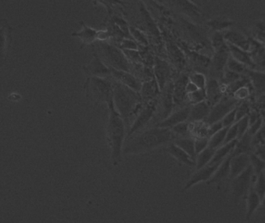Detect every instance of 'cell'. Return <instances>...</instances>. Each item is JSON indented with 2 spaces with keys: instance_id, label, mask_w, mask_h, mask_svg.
Masks as SVG:
<instances>
[{
  "instance_id": "cell-1",
  "label": "cell",
  "mask_w": 265,
  "mask_h": 223,
  "mask_svg": "<svg viewBox=\"0 0 265 223\" xmlns=\"http://www.w3.org/2000/svg\"><path fill=\"white\" fill-rule=\"evenodd\" d=\"M176 138L170 129L154 127L142 132L124 145L123 155H137L158 149L171 144Z\"/></svg>"
},
{
  "instance_id": "cell-2",
  "label": "cell",
  "mask_w": 265,
  "mask_h": 223,
  "mask_svg": "<svg viewBox=\"0 0 265 223\" xmlns=\"http://www.w3.org/2000/svg\"><path fill=\"white\" fill-rule=\"evenodd\" d=\"M113 102L115 109L122 117L126 126L130 127L145 104L140 92H135L115 81H113Z\"/></svg>"
},
{
  "instance_id": "cell-3",
  "label": "cell",
  "mask_w": 265,
  "mask_h": 223,
  "mask_svg": "<svg viewBox=\"0 0 265 223\" xmlns=\"http://www.w3.org/2000/svg\"><path fill=\"white\" fill-rule=\"evenodd\" d=\"M109 117L106 126V138L111 151L113 166H118L122 161L123 149L127 137V126L122 117L115 109L113 102L108 105Z\"/></svg>"
},
{
  "instance_id": "cell-4",
  "label": "cell",
  "mask_w": 265,
  "mask_h": 223,
  "mask_svg": "<svg viewBox=\"0 0 265 223\" xmlns=\"http://www.w3.org/2000/svg\"><path fill=\"white\" fill-rule=\"evenodd\" d=\"M83 90L87 99L95 104L106 103L108 106L113 102V81L112 78L87 77L83 85Z\"/></svg>"
},
{
  "instance_id": "cell-5",
  "label": "cell",
  "mask_w": 265,
  "mask_h": 223,
  "mask_svg": "<svg viewBox=\"0 0 265 223\" xmlns=\"http://www.w3.org/2000/svg\"><path fill=\"white\" fill-rule=\"evenodd\" d=\"M93 47L94 51L109 69L128 72L131 71L129 60L119 47L107 42H99L96 47Z\"/></svg>"
},
{
  "instance_id": "cell-6",
  "label": "cell",
  "mask_w": 265,
  "mask_h": 223,
  "mask_svg": "<svg viewBox=\"0 0 265 223\" xmlns=\"http://www.w3.org/2000/svg\"><path fill=\"white\" fill-rule=\"evenodd\" d=\"M255 173L251 165L247 169L242 172L240 175L232 179L231 187L234 202L236 205L239 201L243 198H246L247 194L252 187L253 178L255 177Z\"/></svg>"
},
{
  "instance_id": "cell-7",
  "label": "cell",
  "mask_w": 265,
  "mask_h": 223,
  "mask_svg": "<svg viewBox=\"0 0 265 223\" xmlns=\"http://www.w3.org/2000/svg\"><path fill=\"white\" fill-rule=\"evenodd\" d=\"M158 103V99H155L152 101L148 102L144 104L143 109L138 113L136 119L132 122L129 130H128L126 139L131 138L134 133L143 130V128L148 124L156 112Z\"/></svg>"
},
{
  "instance_id": "cell-8",
  "label": "cell",
  "mask_w": 265,
  "mask_h": 223,
  "mask_svg": "<svg viewBox=\"0 0 265 223\" xmlns=\"http://www.w3.org/2000/svg\"><path fill=\"white\" fill-rule=\"evenodd\" d=\"M238 100L235 98H227V99H221V101L214 105L211 107L210 114H209L207 119H206V124L210 126L214 122L221 121L226 116L229 112L232 111L233 109L237 107Z\"/></svg>"
},
{
  "instance_id": "cell-9",
  "label": "cell",
  "mask_w": 265,
  "mask_h": 223,
  "mask_svg": "<svg viewBox=\"0 0 265 223\" xmlns=\"http://www.w3.org/2000/svg\"><path fill=\"white\" fill-rule=\"evenodd\" d=\"M83 69L88 77L111 78V69H109L94 51L93 58L89 63L83 67Z\"/></svg>"
},
{
  "instance_id": "cell-10",
  "label": "cell",
  "mask_w": 265,
  "mask_h": 223,
  "mask_svg": "<svg viewBox=\"0 0 265 223\" xmlns=\"http://www.w3.org/2000/svg\"><path fill=\"white\" fill-rule=\"evenodd\" d=\"M171 70L170 65L165 60L160 58H155L154 60V75L158 83L160 91L163 90L165 87L170 82Z\"/></svg>"
},
{
  "instance_id": "cell-11",
  "label": "cell",
  "mask_w": 265,
  "mask_h": 223,
  "mask_svg": "<svg viewBox=\"0 0 265 223\" xmlns=\"http://www.w3.org/2000/svg\"><path fill=\"white\" fill-rule=\"evenodd\" d=\"M221 164L207 165L201 168V169L196 170V172L194 173V175H192V177L189 178V180L185 184V186L181 190V192H185V191H188V189L193 187L195 185L200 183V182H208Z\"/></svg>"
},
{
  "instance_id": "cell-12",
  "label": "cell",
  "mask_w": 265,
  "mask_h": 223,
  "mask_svg": "<svg viewBox=\"0 0 265 223\" xmlns=\"http://www.w3.org/2000/svg\"><path fill=\"white\" fill-rule=\"evenodd\" d=\"M190 110H191V105L185 106L175 112H172L170 115L167 117L166 119L160 121L154 126L166 128V129H170L171 130L172 127L180 124L181 122H186L188 120Z\"/></svg>"
},
{
  "instance_id": "cell-13",
  "label": "cell",
  "mask_w": 265,
  "mask_h": 223,
  "mask_svg": "<svg viewBox=\"0 0 265 223\" xmlns=\"http://www.w3.org/2000/svg\"><path fill=\"white\" fill-rule=\"evenodd\" d=\"M111 78L113 81L120 83L135 92H140L142 83L137 77H135L131 72L111 69Z\"/></svg>"
},
{
  "instance_id": "cell-14",
  "label": "cell",
  "mask_w": 265,
  "mask_h": 223,
  "mask_svg": "<svg viewBox=\"0 0 265 223\" xmlns=\"http://www.w3.org/2000/svg\"><path fill=\"white\" fill-rule=\"evenodd\" d=\"M173 90H174V83L170 81L163 90L161 91L163 92L161 95V107H162L161 120L166 119L167 117L172 113V110L175 107Z\"/></svg>"
},
{
  "instance_id": "cell-15",
  "label": "cell",
  "mask_w": 265,
  "mask_h": 223,
  "mask_svg": "<svg viewBox=\"0 0 265 223\" xmlns=\"http://www.w3.org/2000/svg\"><path fill=\"white\" fill-rule=\"evenodd\" d=\"M189 81V77L187 74H181L177 77L174 83L173 98H174L175 107H180L187 99L186 88L187 83Z\"/></svg>"
},
{
  "instance_id": "cell-16",
  "label": "cell",
  "mask_w": 265,
  "mask_h": 223,
  "mask_svg": "<svg viewBox=\"0 0 265 223\" xmlns=\"http://www.w3.org/2000/svg\"><path fill=\"white\" fill-rule=\"evenodd\" d=\"M222 34L226 43L236 46L244 51H249L251 43L248 39L241 33L233 30H227L225 32H222Z\"/></svg>"
},
{
  "instance_id": "cell-17",
  "label": "cell",
  "mask_w": 265,
  "mask_h": 223,
  "mask_svg": "<svg viewBox=\"0 0 265 223\" xmlns=\"http://www.w3.org/2000/svg\"><path fill=\"white\" fill-rule=\"evenodd\" d=\"M251 165L249 154H240L231 156L230 160V175L229 179H233L244 172Z\"/></svg>"
},
{
  "instance_id": "cell-18",
  "label": "cell",
  "mask_w": 265,
  "mask_h": 223,
  "mask_svg": "<svg viewBox=\"0 0 265 223\" xmlns=\"http://www.w3.org/2000/svg\"><path fill=\"white\" fill-rule=\"evenodd\" d=\"M80 24L82 26L80 31L72 33V36L80 39L83 45L93 44L96 41L98 30L94 29L92 27H89V26L85 24V22L81 21Z\"/></svg>"
},
{
  "instance_id": "cell-19",
  "label": "cell",
  "mask_w": 265,
  "mask_h": 223,
  "mask_svg": "<svg viewBox=\"0 0 265 223\" xmlns=\"http://www.w3.org/2000/svg\"><path fill=\"white\" fill-rule=\"evenodd\" d=\"M210 110H211V107L206 101L202 102L198 104L191 105L188 122H195L206 121L209 114H210Z\"/></svg>"
},
{
  "instance_id": "cell-20",
  "label": "cell",
  "mask_w": 265,
  "mask_h": 223,
  "mask_svg": "<svg viewBox=\"0 0 265 223\" xmlns=\"http://www.w3.org/2000/svg\"><path fill=\"white\" fill-rule=\"evenodd\" d=\"M206 102L213 107L214 105L222 99V92L218 81L216 78H211L207 81L206 87Z\"/></svg>"
},
{
  "instance_id": "cell-21",
  "label": "cell",
  "mask_w": 265,
  "mask_h": 223,
  "mask_svg": "<svg viewBox=\"0 0 265 223\" xmlns=\"http://www.w3.org/2000/svg\"><path fill=\"white\" fill-rule=\"evenodd\" d=\"M161 91H160L158 83L154 77L152 79L149 80L142 84L140 94L143 103H147L152 101L154 99H158V94Z\"/></svg>"
},
{
  "instance_id": "cell-22",
  "label": "cell",
  "mask_w": 265,
  "mask_h": 223,
  "mask_svg": "<svg viewBox=\"0 0 265 223\" xmlns=\"http://www.w3.org/2000/svg\"><path fill=\"white\" fill-rule=\"evenodd\" d=\"M230 160H231V155H229L225 160L219 165L217 171L214 173L210 180L207 182L208 185L212 184H218L223 182L227 178H229L230 175Z\"/></svg>"
},
{
  "instance_id": "cell-23",
  "label": "cell",
  "mask_w": 265,
  "mask_h": 223,
  "mask_svg": "<svg viewBox=\"0 0 265 223\" xmlns=\"http://www.w3.org/2000/svg\"><path fill=\"white\" fill-rule=\"evenodd\" d=\"M229 56L230 54L228 47L215 51V54L212 60V69L213 72L218 74L222 72L223 74L224 69L226 68Z\"/></svg>"
},
{
  "instance_id": "cell-24",
  "label": "cell",
  "mask_w": 265,
  "mask_h": 223,
  "mask_svg": "<svg viewBox=\"0 0 265 223\" xmlns=\"http://www.w3.org/2000/svg\"><path fill=\"white\" fill-rule=\"evenodd\" d=\"M171 3L173 4L178 10L181 11V13L191 18H199L203 14L199 5L190 1L180 0V1H173L171 2Z\"/></svg>"
},
{
  "instance_id": "cell-25",
  "label": "cell",
  "mask_w": 265,
  "mask_h": 223,
  "mask_svg": "<svg viewBox=\"0 0 265 223\" xmlns=\"http://www.w3.org/2000/svg\"><path fill=\"white\" fill-rule=\"evenodd\" d=\"M228 48H229V54L237 60L240 63L243 64L246 67H249L250 69H254L255 67L254 60L252 59L251 54L248 51H244L236 46L232 45L227 43Z\"/></svg>"
},
{
  "instance_id": "cell-26",
  "label": "cell",
  "mask_w": 265,
  "mask_h": 223,
  "mask_svg": "<svg viewBox=\"0 0 265 223\" xmlns=\"http://www.w3.org/2000/svg\"><path fill=\"white\" fill-rule=\"evenodd\" d=\"M166 150L172 157L176 159L178 162L189 166V167H195V161H193L183 149L176 146L174 143L172 142L169 144Z\"/></svg>"
},
{
  "instance_id": "cell-27",
  "label": "cell",
  "mask_w": 265,
  "mask_h": 223,
  "mask_svg": "<svg viewBox=\"0 0 265 223\" xmlns=\"http://www.w3.org/2000/svg\"><path fill=\"white\" fill-rule=\"evenodd\" d=\"M252 136L248 131L243 137L237 140V144L235 146L231 156H237L240 154H249L252 150Z\"/></svg>"
},
{
  "instance_id": "cell-28",
  "label": "cell",
  "mask_w": 265,
  "mask_h": 223,
  "mask_svg": "<svg viewBox=\"0 0 265 223\" xmlns=\"http://www.w3.org/2000/svg\"><path fill=\"white\" fill-rule=\"evenodd\" d=\"M247 212H246V220H251L253 215L255 214V212L259 209L262 203V199L258 194L255 192L253 187H251L249 193L247 194Z\"/></svg>"
},
{
  "instance_id": "cell-29",
  "label": "cell",
  "mask_w": 265,
  "mask_h": 223,
  "mask_svg": "<svg viewBox=\"0 0 265 223\" xmlns=\"http://www.w3.org/2000/svg\"><path fill=\"white\" fill-rule=\"evenodd\" d=\"M237 140L228 143V144H223L222 147L216 149L215 154L212 159L211 162L209 165L213 164H221L222 162L228 156L231 155L234 149L235 146L237 144Z\"/></svg>"
},
{
  "instance_id": "cell-30",
  "label": "cell",
  "mask_w": 265,
  "mask_h": 223,
  "mask_svg": "<svg viewBox=\"0 0 265 223\" xmlns=\"http://www.w3.org/2000/svg\"><path fill=\"white\" fill-rule=\"evenodd\" d=\"M173 143L176 144V146L183 149L191 157V159L195 162L197 154L195 152V140L194 139L191 138V137H185V138L176 137Z\"/></svg>"
},
{
  "instance_id": "cell-31",
  "label": "cell",
  "mask_w": 265,
  "mask_h": 223,
  "mask_svg": "<svg viewBox=\"0 0 265 223\" xmlns=\"http://www.w3.org/2000/svg\"><path fill=\"white\" fill-rule=\"evenodd\" d=\"M139 6H140L139 9H140L142 20H143V24H145L147 29L153 36L156 38L160 37L159 30H158L155 22L151 17V14L149 13V11L145 7V5H143V2H140Z\"/></svg>"
},
{
  "instance_id": "cell-32",
  "label": "cell",
  "mask_w": 265,
  "mask_h": 223,
  "mask_svg": "<svg viewBox=\"0 0 265 223\" xmlns=\"http://www.w3.org/2000/svg\"><path fill=\"white\" fill-rule=\"evenodd\" d=\"M206 24L214 32H223L227 31L229 27L234 24V22L224 16H219L216 18L210 19Z\"/></svg>"
},
{
  "instance_id": "cell-33",
  "label": "cell",
  "mask_w": 265,
  "mask_h": 223,
  "mask_svg": "<svg viewBox=\"0 0 265 223\" xmlns=\"http://www.w3.org/2000/svg\"><path fill=\"white\" fill-rule=\"evenodd\" d=\"M216 149L207 148L203 151L197 154L196 160H195V167L196 170L201 169L206 166L209 165L211 162L213 156L215 154Z\"/></svg>"
},
{
  "instance_id": "cell-34",
  "label": "cell",
  "mask_w": 265,
  "mask_h": 223,
  "mask_svg": "<svg viewBox=\"0 0 265 223\" xmlns=\"http://www.w3.org/2000/svg\"><path fill=\"white\" fill-rule=\"evenodd\" d=\"M247 74L249 76L250 80L252 82L253 86L257 90L262 91L265 88V74L257 71L250 70L246 69Z\"/></svg>"
},
{
  "instance_id": "cell-35",
  "label": "cell",
  "mask_w": 265,
  "mask_h": 223,
  "mask_svg": "<svg viewBox=\"0 0 265 223\" xmlns=\"http://www.w3.org/2000/svg\"><path fill=\"white\" fill-rule=\"evenodd\" d=\"M228 128L229 127H224L223 129L217 132L210 137V141H209V148L213 149H217L223 145Z\"/></svg>"
},
{
  "instance_id": "cell-36",
  "label": "cell",
  "mask_w": 265,
  "mask_h": 223,
  "mask_svg": "<svg viewBox=\"0 0 265 223\" xmlns=\"http://www.w3.org/2000/svg\"><path fill=\"white\" fill-rule=\"evenodd\" d=\"M250 162L252 167L253 171L255 173V176H258L262 173H264L265 170V161L263 159L258 157L255 153H249Z\"/></svg>"
},
{
  "instance_id": "cell-37",
  "label": "cell",
  "mask_w": 265,
  "mask_h": 223,
  "mask_svg": "<svg viewBox=\"0 0 265 223\" xmlns=\"http://www.w3.org/2000/svg\"><path fill=\"white\" fill-rule=\"evenodd\" d=\"M211 43L215 51L227 47V43L224 39L222 32H214L211 37Z\"/></svg>"
},
{
  "instance_id": "cell-38",
  "label": "cell",
  "mask_w": 265,
  "mask_h": 223,
  "mask_svg": "<svg viewBox=\"0 0 265 223\" xmlns=\"http://www.w3.org/2000/svg\"><path fill=\"white\" fill-rule=\"evenodd\" d=\"M189 81L193 83L199 89H206L207 85V79L204 74L201 72H194L192 74L188 75Z\"/></svg>"
},
{
  "instance_id": "cell-39",
  "label": "cell",
  "mask_w": 265,
  "mask_h": 223,
  "mask_svg": "<svg viewBox=\"0 0 265 223\" xmlns=\"http://www.w3.org/2000/svg\"><path fill=\"white\" fill-rule=\"evenodd\" d=\"M171 130L172 133H174L176 137H181V138L189 137H188L190 135L189 122L186 121V122H181L180 124L172 127Z\"/></svg>"
},
{
  "instance_id": "cell-40",
  "label": "cell",
  "mask_w": 265,
  "mask_h": 223,
  "mask_svg": "<svg viewBox=\"0 0 265 223\" xmlns=\"http://www.w3.org/2000/svg\"><path fill=\"white\" fill-rule=\"evenodd\" d=\"M253 188L262 200L265 195V175L264 173L256 176V180H255Z\"/></svg>"
},
{
  "instance_id": "cell-41",
  "label": "cell",
  "mask_w": 265,
  "mask_h": 223,
  "mask_svg": "<svg viewBox=\"0 0 265 223\" xmlns=\"http://www.w3.org/2000/svg\"><path fill=\"white\" fill-rule=\"evenodd\" d=\"M187 99L189 101V105L198 104L202 102L206 101V89H198L187 96Z\"/></svg>"
},
{
  "instance_id": "cell-42",
  "label": "cell",
  "mask_w": 265,
  "mask_h": 223,
  "mask_svg": "<svg viewBox=\"0 0 265 223\" xmlns=\"http://www.w3.org/2000/svg\"><path fill=\"white\" fill-rule=\"evenodd\" d=\"M226 68H227L228 70L231 71V72L239 74L245 72L246 70L245 65L240 63L237 60H235L231 55L229 57L227 64H226Z\"/></svg>"
},
{
  "instance_id": "cell-43",
  "label": "cell",
  "mask_w": 265,
  "mask_h": 223,
  "mask_svg": "<svg viewBox=\"0 0 265 223\" xmlns=\"http://www.w3.org/2000/svg\"><path fill=\"white\" fill-rule=\"evenodd\" d=\"M113 23L118 27V29L121 31L124 36L127 37V38H132L130 33V27L124 19L120 18L119 16H114Z\"/></svg>"
},
{
  "instance_id": "cell-44",
  "label": "cell",
  "mask_w": 265,
  "mask_h": 223,
  "mask_svg": "<svg viewBox=\"0 0 265 223\" xmlns=\"http://www.w3.org/2000/svg\"><path fill=\"white\" fill-rule=\"evenodd\" d=\"M130 33H131V37L134 38L135 40L140 43L142 45H147L148 40L146 37L145 35L140 30L137 29L136 27H130Z\"/></svg>"
},
{
  "instance_id": "cell-45",
  "label": "cell",
  "mask_w": 265,
  "mask_h": 223,
  "mask_svg": "<svg viewBox=\"0 0 265 223\" xmlns=\"http://www.w3.org/2000/svg\"><path fill=\"white\" fill-rule=\"evenodd\" d=\"M120 49L123 51H137L138 45L132 38H124L120 42Z\"/></svg>"
},
{
  "instance_id": "cell-46",
  "label": "cell",
  "mask_w": 265,
  "mask_h": 223,
  "mask_svg": "<svg viewBox=\"0 0 265 223\" xmlns=\"http://www.w3.org/2000/svg\"><path fill=\"white\" fill-rule=\"evenodd\" d=\"M236 140H238V128H237V122L228 128L224 144H228Z\"/></svg>"
},
{
  "instance_id": "cell-47",
  "label": "cell",
  "mask_w": 265,
  "mask_h": 223,
  "mask_svg": "<svg viewBox=\"0 0 265 223\" xmlns=\"http://www.w3.org/2000/svg\"><path fill=\"white\" fill-rule=\"evenodd\" d=\"M240 78H241L240 74H237V73L228 70V69H226L222 74V79H223L224 83H226L228 85H231L233 83L238 81Z\"/></svg>"
},
{
  "instance_id": "cell-48",
  "label": "cell",
  "mask_w": 265,
  "mask_h": 223,
  "mask_svg": "<svg viewBox=\"0 0 265 223\" xmlns=\"http://www.w3.org/2000/svg\"><path fill=\"white\" fill-rule=\"evenodd\" d=\"M208 137H198L195 140V149L196 154H199L201 152L203 151L206 148H209Z\"/></svg>"
},
{
  "instance_id": "cell-49",
  "label": "cell",
  "mask_w": 265,
  "mask_h": 223,
  "mask_svg": "<svg viewBox=\"0 0 265 223\" xmlns=\"http://www.w3.org/2000/svg\"><path fill=\"white\" fill-rule=\"evenodd\" d=\"M251 110H250L249 105L247 103H243L240 106L237 107V112H236V122L240 121L244 117L248 115L250 113Z\"/></svg>"
},
{
  "instance_id": "cell-50",
  "label": "cell",
  "mask_w": 265,
  "mask_h": 223,
  "mask_svg": "<svg viewBox=\"0 0 265 223\" xmlns=\"http://www.w3.org/2000/svg\"><path fill=\"white\" fill-rule=\"evenodd\" d=\"M237 123V128H238V139H240V137H243L248 131L250 126L249 117L247 115V116L238 121Z\"/></svg>"
},
{
  "instance_id": "cell-51",
  "label": "cell",
  "mask_w": 265,
  "mask_h": 223,
  "mask_svg": "<svg viewBox=\"0 0 265 223\" xmlns=\"http://www.w3.org/2000/svg\"><path fill=\"white\" fill-rule=\"evenodd\" d=\"M236 112H237V107L229 112V113L221 120L224 127H229L236 123Z\"/></svg>"
},
{
  "instance_id": "cell-52",
  "label": "cell",
  "mask_w": 265,
  "mask_h": 223,
  "mask_svg": "<svg viewBox=\"0 0 265 223\" xmlns=\"http://www.w3.org/2000/svg\"><path fill=\"white\" fill-rule=\"evenodd\" d=\"M224 126L222 125V121H218V122H214V123L208 126V133H207V136H208L209 138H210L212 136L214 135L215 133L222 130Z\"/></svg>"
},
{
  "instance_id": "cell-53",
  "label": "cell",
  "mask_w": 265,
  "mask_h": 223,
  "mask_svg": "<svg viewBox=\"0 0 265 223\" xmlns=\"http://www.w3.org/2000/svg\"><path fill=\"white\" fill-rule=\"evenodd\" d=\"M263 126V119L262 117H260L255 123H253L252 125L249 126V129H248V133L251 134L252 137L256 134L259 130H261V128Z\"/></svg>"
},
{
  "instance_id": "cell-54",
  "label": "cell",
  "mask_w": 265,
  "mask_h": 223,
  "mask_svg": "<svg viewBox=\"0 0 265 223\" xmlns=\"http://www.w3.org/2000/svg\"><path fill=\"white\" fill-rule=\"evenodd\" d=\"M112 34L108 30L98 31L97 33L96 41L107 42L109 38L111 37Z\"/></svg>"
},
{
  "instance_id": "cell-55",
  "label": "cell",
  "mask_w": 265,
  "mask_h": 223,
  "mask_svg": "<svg viewBox=\"0 0 265 223\" xmlns=\"http://www.w3.org/2000/svg\"><path fill=\"white\" fill-rule=\"evenodd\" d=\"M248 93H249V88L247 86L242 87L234 92V98L239 101L247 97Z\"/></svg>"
},
{
  "instance_id": "cell-56",
  "label": "cell",
  "mask_w": 265,
  "mask_h": 223,
  "mask_svg": "<svg viewBox=\"0 0 265 223\" xmlns=\"http://www.w3.org/2000/svg\"><path fill=\"white\" fill-rule=\"evenodd\" d=\"M257 147H258V148H257L255 153H256L258 157H260L265 161V141Z\"/></svg>"
},
{
  "instance_id": "cell-57",
  "label": "cell",
  "mask_w": 265,
  "mask_h": 223,
  "mask_svg": "<svg viewBox=\"0 0 265 223\" xmlns=\"http://www.w3.org/2000/svg\"><path fill=\"white\" fill-rule=\"evenodd\" d=\"M198 89H199V88L195 86L193 83L191 82V81H188V82L187 83L186 88H185L187 96L189 95V94L192 93V92H195V91H197Z\"/></svg>"
},
{
  "instance_id": "cell-58",
  "label": "cell",
  "mask_w": 265,
  "mask_h": 223,
  "mask_svg": "<svg viewBox=\"0 0 265 223\" xmlns=\"http://www.w3.org/2000/svg\"><path fill=\"white\" fill-rule=\"evenodd\" d=\"M259 211L262 213H265V195L262 200V203H261L260 208H259Z\"/></svg>"
},
{
  "instance_id": "cell-59",
  "label": "cell",
  "mask_w": 265,
  "mask_h": 223,
  "mask_svg": "<svg viewBox=\"0 0 265 223\" xmlns=\"http://www.w3.org/2000/svg\"><path fill=\"white\" fill-rule=\"evenodd\" d=\"M264 174H265V171H264Z\"/></svg>"
}]
</instances>
